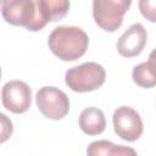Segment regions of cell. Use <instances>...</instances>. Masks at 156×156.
Segmentation results:
<instances>
[{"instance_id":"277c9868","label":"cell","mask_w":156,"mask_h":156,"mask_svg":"<svg viewBox=\"0 0 156 156\" xmlns=\"http://www.w3.org/2000/svg\"><path fill=\"white\" fill-rule=\"evenodd\" d=\"M130 5V0H94V21L104 30L115 32L122 26L123 16L128 11Z\"/></svg>"},{"instance_id":"8fae6325","label":"cell","mask_w":156,"mask_h":156,"mask_svg":"<svg viewBox=\"0 0 156 156\" xmlns=\"http://www.w3.org/2000/svg\"><path fill=\"white\" fill-rule=\"evenodd\" d=\"M38 2L48 22L61 20L69 9V1L67 0H38Z\"/></svg>"},{"instance_id":"7c38bea8","label":"cell","mask_w":156,"mask_h":156,"mask_svg":"<svg viewBox=\"0 0 156 156\" xmlns=\"http://www.w3.org/2000/svg\"><path fill=\"white\" fill-rule=\"evenodd\" d=\"M132 78L134 83L141 88H152L156 85V77L152 74L146 62H141L133 67Z\"/></svg>"},{"instance_id":"3957f363","label":"cell","mask_w":156,"mask_h":156,"mask_svg":"<svg viewBox=\"0 0 156 156\" xmlns=\"http://www.w3.org/2000/svg\"><path fill=\"white\" fill-rule=\"evenodd\" d=\"M105 68L98 62H84L71 67L65 74L66 85L77 93L96 90L105 83Z\"/></svg>"},{"instance_id":"6da1fadb","label":"cell","mask_w":156,"mask_h":156,"mask_svg":"<svg viewBox=\"0 0 156 156\" xmlns=\"http://www.w3.org/2000/svg\"><path fill=\"white\" fill-rule=\"evenodd\" d=\"M48 44L52 54L62 61H76L85 54L89 38L79 27L58 26L51 30Z\"/></svg>"},{"instance_id":"ba28073f","label":"cell","mask_w":156,"mask_h":156,"mask_svg":"<svg viewBox=\"0 0 156 156\" xmlns=\"http://www.w3.org/2000/svg\"><path fill=\"white\" fill-rule=\"evenodd\" d=\"M147 33L141 23H133L129 26L117 41V51L124 57L138 56L145 48Z\"/></svg>"},{"instance_id":"30bf717a","label":"cell","mask_w":156,"mask_h":156,"mask_svg":"<svg viewBox=\"0 0 156 156\" xmlns=\"http://www.w3.org/2000/svg\"><path fill=\"white\" fill-rule=\"evenodd\" d=\"M87 156H138V154L130 146L116 145L108 140H96L88 145Z\"/></svg>"},{"instance_id":"7a4b0ae2","label":"cell","mask_w":156,"mask_h":156,"mask_svg":"<svg viewBox=\"0 0 156 156\" xmlns=\"http://www.w3.org/2000/svg\"><path fill=\"white\" fill-rule=\"evenodd\" d=\"M1 13L5 21L13 26H22L28 30L37 32L46 26L38 1L5 0L1 2Z\"/></svg>"},{"instance_id":"5b68a950","label":"cell","mask_w":156,"mask_h":156,"mask_svg":"<svg viewBox=\"0 0 156 156\" xmlns=\"http://www.w3.org/2000/svg\"><path fill=\"white\" fill-rule=\"evenodd\" d=\"M35 104L39 111L50 119H61L69 111V100L65 91L56 87H43L37 91Z\"/></svg>"},{"instance_id":"9c48e42d","label":"cell","mask_w":156,"mask_h":156,"mask_svg":"<svg viewBox=\"0 0 156 156\" xmlns=\"http://www.w3.org/2000/svg\"><path fill=\"white\" fill-rule=\"evenodd\" d=\"M79 127L88 135H98L106 128L104 112L94 106L84 108L79 115Z\"/></svg>"},{"instance_id":"5bb4252c","label":"cell","mask_w":156,"mask_h":156,"mask_svg":"<svg viewBox=\"0 0 156 156\" xmlns=\"http://www.w3.org/2000/svg\"><path fill=\"white\" fill-rule=\"evenodd\" d=\"M0 118H1V126H2V128H1V141H5L9 136H11L13 128H12L11 121H9L4 113L0 115Z\"/></svg>"},{"instance_id":"9a60e30c","label":"cell","mask_w":156,"mask_h":156,"mask_svg":"<svg viewBox=\"0 0 156 156\" xmlns=\"http://www.w3.org/2000/svg\"><path fill=\"white\" fill-rule=\"evenodd\" d=\"M146 63H147L150 71L152 72V74L156 77V49H154V50L150 52L149 60L146 61Z\"/></svg>"},{"instance_id":"52a82bcc","label":"cell","mask_w":156,"mask_h":156,"mask_svg":"<svg viewBox=\"0 0 156 156\" xmlns=\"http://www.w3.org/2000/svg\"><path fill=\"white\" fill-rule=\"evenodd\" d=\"M1 100L6 110L13 113H23L32 105V90L23 80H9L1 89Z\"/></svg>"},{"instance_id":"8992f818","label":"cell","mask_w":156,"mask_h":156,"mask_svg":"<svg viewBox=\"0 0 156 156\" xmlns=\"http://www.w3.org/2000/svg\"><path fill=\"white\" fill-rule=\"evenodd\" d=\"M116 134L126 141H135L143 134V121L140 115L129 106L117 107L112 116Z\"/></svg>"},{"instance_id":"4fadbf2b","label":"cell","mask_w":156,"mask_h":156,"mask_svg":"<svg viewBox=\"0 0 156 156\" xmlns=\"http://www.w3.org/2000/svg\"><path fill=\"white\" fill-rule=\"evenodd\" d=\"M141 15L150 22H156V0H140L138 2Z\"/></svg>"}]
</instances>
